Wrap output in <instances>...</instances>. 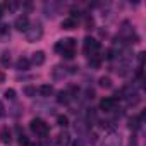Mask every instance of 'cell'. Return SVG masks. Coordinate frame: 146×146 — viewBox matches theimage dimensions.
Listing matches in <instances>:
<instances>
[{
    "label": "cell",
    "instance_id": "277c9868",
    "mask_svg": "<svg viewBox=\"0 0 146 146\" xmlns=\"http://www.w3.org/2000/svg\"><path fill=\"white\" fill-rule=\"evenodd\" d=\"M29 129H31L36 136H41V137H45V136L48 134V124H46L43 119H38V117L29 122Z\"/></svg>",
    "mask_w": 146,
    "mask_h": 146
},
{
    "label": "cell",
    "instance_id": "9a60e30c",
    "mask_svg": "<svg viewBox=\"0 0 146 146\" xmlns=\"http://www.w3.org/2000/svg\"><path fill=\"white\" fill-rule=\"evenodd\" d=\"M38 93L41 95V96H50V95H53V86L52 84H41L40 88H38Z\"/></svg>",
    "mask_w": 146,
    "mask_h": 146
},
{
    "label": "cell",
    "instance_id": "6da1fadb",
    "mask_svg": "<svg viewBox=\"0 0 146 146\" xmlns=\"http://www.w3.org/2000/svg\"><path fill=\"white\" fill-rule=\"evenodd\" d=\"M76 40L74 38H65V40H62V52H60V55L64 57V58H67V60H70V58H74V55H76Z\"/></svg>",
    "mask_w": 146,
    "mask_h": 146
},
{
    "label": "cell",
    "instance_id": "8992f818",
    "mask_svg": "<svg viewBox=\"0 0 146 146\" xmlns=\"http://www.w3.org/2000/svg\"><path fill=\"white\" fill-rule=\"evenodd\" d=\"M120 144H122V139H120V134L117 132H110L103 139V146H120Z\"/></svg>",
    "mask_w": 146,
    "mask_h": 146
},
{
    "label": "cell",
    "instance_id": "8fae6325",
    "mask_svg": "<svg viewBox=\"0 0 146 146\" xmlns=\"http://www.w3.org/2000/svg\"><path fill=\"white\" fill-rule=\"evenodd\" d=\"M45 60H46V57H45V52H35L33 53V58H31V62L35 64V65H43L45 64Z\"/></svg>",
    "mask_w": 146,
    "mask_h": 146
},
{
    "label": "cell",
    "instance_id": "5bb4252c",
    "mask_svg": "<svg viewBox=\"0 0 146 146\" xmlns=\"http://www.w3.org/2000/svg\"><path fill=\"white\" fill-rule=\"evenodd\" d=\"M141 124H143V120H141L139 117H131V119H129V129H131L132 132L139 131V129H141Z\"/></svg>",
    "mask_w": 146,
    "mask_h": 146
},
{
    "label": "cell",
    "instance_id": "cb8c5ba5",
    "mask_svg": "<svg viewBox=\"0 0 146 146\" xmlns=\"http://www.w3.org/2000/svg\"><path fill=\"white\" fill-rule=\"evenodd\" d=\"M45 12H46L48 17H50V16L53 17V16H55V4H46V5H45Z\"/></svg>",
    "mask_w": 146,
    "mask_h": 146
},
{
    "label": "cell",
    "instance_id": "d4e9b609",
    "mask_svg": "<svg viewBox=\"0 0 146 146\" xmlns=\"http://www.w3.org/2000/svg\"><path fill=\"white\" fill-rule=\"evenodd\" d=\"M4 95H5V98H7V100H14V98H16V91H14L12 88H11V90H5V93H4Z\"/></svg>",
    "mask_w": 146,
    "mask_h": 146
},
{
    "label": "cell",
    "instance_id": "d6986e66",
    "mask_svg": "<svg viewBox=\"0 0 146 146\" xmlns=\"http://www.w3.org/2000/svg\"><path fill=\"white\" fill-rule=\"evenodd\" d=\"M0 141L2 143H11V131H9V127H4L2 131H0Z\"/></svg>",
    "mask_w": 146,
    "mask_h": 146
},
{
    "label": "cell",
    "instance_id": "7a4b0ae2",
    "mask_svg": "<svg viewBox=\"0 0 146 146\" xmlns=\"http://www.w3.org/2000/svg\"><path fill=\"white\" fill-rule=\"evenodd\" d=\"M83 50L88 57H98V52H100V43L91 38V36H86L84 41H83Z\"/></svg>",
    "mask_w": 146,
    "mask_h": 146
},
{
    "label": "cell",
    "instance_id": "e0dca14e",
    "mask_svg": "<svg viewBox=\"0 0 146 146\" xmlns=\"http://www.w3.org/2000/svg\"><path fill=\"white\" fill-rule=\"evenodd\" d=\"M98 84H100V88L110 90V88H112V79H110L108 76H102V78L98 79Z\"/></svg>",
    "mask_w": 146,
    "mask_h": 146
},
{
    "label": "cell",
    "instance_id": "7c38bea8",
    "mask_svg": "<svg viewBox=\"0 0 146 146\" xmlns=\"http://www.w3.org/2000/svg\"><path fill=\"white\" fill-rule=\"evenodd\" d=\"M29 65H31V60L26 58V57H21V58L16 62V69H17V70H28Z\"/></svg>",
    "mask_w": 146,
    "mask_h": 146
},
{
    "label": "cell",
    "instance_id": "4dcf8cb0",
    "mask_svg": "<svg viewBox=\"0 0 146 146\" xmlns=\"http://www.w3.org/2000/svg\"><path fill=\"white\" fill-rule=\"evenodd\" d=\"M55 52H58V53L62 52V40H60V41H58V43L55 45Z\"/></svg>",
    "mask_w": 146,
    "mask_h": 146
},
{
    "label": "cell",
    "instance_id": "44dd1931",
    "mask_svg": "<svg viewBox=\"0 0 146 146\" xmlns=\"http://www.w3.org/2000/svg\"><path fill=\"white\" fill-rule=\"evenodd\" d=\"M57 124L60 127H67L69 125V117L67 115H57Z\"/></svg>",
    "mask_w": 146,
    "mask_h": 146
},
{
    "label": "cell",
    "instance_id": "83f0119b",
    "mask_svg": "<svg viewBox=\"0 0 146 146\" xmlns=\"http://www.w3.org/2000/svg\"><path fill=\"white\" fill-rule=\"evenodd\" d=\"M9 33V26L7 24H0V35H7Z\"/></svg>",
    "mask_w": 146,
    "mask_h": 146
},
{
    "label": "cell",
    "instance_id": "603a6c76",
    "mask_svg": "<svg viewBox=\"0 0 146 146\" xmlns=\"http://www.w3.org/2000/svg\"><path fill=\"white\" fill-rule=\"evenodd\" d=\"M24 95L26 96H29V98H33V96H36V88L35 86H24Z\"/></svg>",
    "mask_w": 146,
    "mask_h": 146
},
{
    "label": "cell",
    "instance_id": "d6a6232c",
    "mask_svg": "<svg viewBox=\"0 0 146 146\" xmlns=\"http://www.w3.org/2000/svg\"><path fill=\"white\" fill-rule=\"evenodd\" d=\"M72 146H84V144H83V141H79V139H78V141L72 143Z\"/></svg>",
    "mask_w": 146,
    "mask_h": 146
},
{
    "label": "cell",
    "instance_id": "3957f363",
    "mask_svg": "<svg viewBox=\"0 0 146 146\" xmlns=\"http://www.w3.org/2000/svg\"><path fill=\"white\" fill-rule=\"evenodd\" d=\"M43 36V28L40 23H35V24H29V28L26 29V40L29 43H35V41H40Z\"/></svg>",
    "mask_w": 146,
    "mask_h": 146
},
{
    "label": "cell",
    "instance_id": "4316f807",
    "mask_svg": "<svg viewBox=\"0 0 146 146\" xmlns=\"http://www.w3.org/2000/svg\"><path fill=\"white\" fill-rule=\"evenodd\" d=\"M19 143H21V144H24V146H28V144H29V139H28L24 134H21V136H19Z\"/></svg>",
    "mask_w": 146,
    "mask_h": 146
},
{
    "label": "cell",
    "instance_id": "ac0fdd59",
    "mask_svg": "<svg viewBox=\"0 0 146 146\" xmlns=\"http://www.w3.org/2000/svg\"><path fill=\"white\" fill-rule=\"evenodd\" d=\"M67 74V72L60 67V65H57V67H53V70H52V76H53V79H62L64 76Z\"/></svg>",
    "mask_w": 146,
    "mask_h": 146
},
{
    "label": "cell",
    "instance_id": "52a82bcc",
    "mask_svg": "<svg viewBox=\"0 0 146 146\" xmlns=\"http://www.w3.org/2000/svg\"><path fill=\"white\" fill-rule=\"evenodd\" d=\"M14 28H16L17 31H24V33H26V29L29 28V19H28V16H26V14L19 16V17L16 19V23H14Z\"/></svg>",
    "mask_w": 146,
    "mask_h": 146
},
{
    "label": "cell",
    "instance_id": "836d02e7",
    "mask_svg": "<svg viewBox=\"0 0 146 146\" xmlns=\"http://www.w3.org/2000/svg\"><path fill=\"white\" fill-rule=\"evenodd\" d=\"M4 81H5V74H4L2 70H0V83H4Z\"/></svg>",
    "mask_w": 146,
    "mask_h": 146
},
{
    "label": "cell",
    "instance_id": "1f68e13d",
    "mask_svg": "<svg viewBox=\"0 0 146 146\" xmlns=\"http://www.w3.org/2000/svg\"><path fill=\"white\" fill-rule=\"evenodd\" d=\"M4 14H5V9H4V5H2V4H0V19L4 17Z\"/></svg>",
    "mask_w": 146,
    "mask_h": 146
},
{
    "label": "cell",
    "instance_id": "2e32d148",
    "mask_svg": "<svg viewBox=\"0 0 146 146\" xmlns=\"http://www.w3.org/2000/svg\"><path fill=\"white\" fill-rule=\"evenodd\" d=\"M11 62H12V58H11L9 52H2V53H0V65H2V67H9Z\"/></svg>",
    "mask_w": 146,
    "mask_h": 146
},
{
    "label": "cell",
    "instance_id": "f1b7e54d",
    "mask_svg": "<svg viewBox=\"0 0 146 146\" xmlns=\"http://www.w3.org/2000/svg\"><path fill=\"white\" fill-rule=\"evenodd\" d=\"M143 60H144V53H143V52H139V53H137V62H139V67H143Z\"/></svg>",
    "mask_w": 146,
    "mask_h": 146
},
{
    "label": "cell",
    "instance_id": "f546056e",
    "mask_svg": "<svg viewBox=\"0 0 146 146\" xmlns=\"http://www.w3.org/2000/svg\"><path fill=\"white\" fill-rule=\"evenodd\" d=\"M2 117H5V107H4V103L0 102V119Z\"/></svg>",
    "mask_w": 146,
    "mask_h": 146
},
{
    "label": "cell",
    "instance_id": "ba28073f",
    "mask_svg": "<svg viewBox=\"0 0 146 146\" xmlns=\"http://www.w3.org/2000/svg\"><path fill=\"white\" fill-rule=\"evenodd\" d=\"M115 72H117L120 78H125L129 72H131V65H129V62H120V64L115 67Z\"/></svg>",
    "mask_w": 146,
    "mask_h": 146
},
{
    "label": "cell",
    "instance_id": "7402d4cb",
    "mask_svg": "<svg viewBox=\"0 0 146 146\" xmlns=\"http://www.w3.org/2000/svg\"><path fill=\"white\" fill-rule=\"evenodd\" d=\"M88 65H90L91 69H98V67H100V57H90Z\"/></svg>",
    "mask_w": 146,
    "mask_h": 146
},
{
    "label": "cell",
    "instance_id": "30bf717a",
    "mask_svg": "<svg viewBox=\"0 0 146 146\" xmlns=\"http://www.w3.org/2000/svg\"><path fill=\"white\" fill-rule=\"evenodd\" d=\"M76 28H78V21H76V19H72V17H65V19L62 21V29L70 31V29H76Z\"/></svg>",
    "mask_w": 146,
    "mask_h": 146
},
{
    "label": "cell",
    "instance_id": "9c48e42d",
    "mask_svg": "<svg viewBox=\"0 0 146 146\" xmlns=\"http://www.w3.org/2000/svg\"><path fill=\"white\" fill-rule=\"evenodd\" d=\"M57 144L58 146H69L70 144V134L67 131H62L58 136H57Z\"/></svg>",
    "mask_w": 146,
    "mask_h": 146
},
{
    "label": "cell",
    "instance_id": "ffe728a7",
    "mask_svg": "<svg viewBox=\"0 0 146 146\" xmlns=\"http://www.w3.org/2000/svg\"><path fill=\"white\" fill-rule=\"evenodd\" d=\"M4 5V9H7L9 12H14L17 7H19V2H12V0H7L5 4H2Z\"/></svg>",
    "mask_w": 146,
    "mask_h": 146
},
{
    "label": "cell",
    "instance_id": "484cf974",
    "mask_svg": "<svg viewBox=\"0 0 146 146\" xmlns=\"http://www.w3.org/2000/svg\"><path fill=\"white\" fill-rule=\"evenodd\" d=\"M93 26H95L93 17L91 16H86V29H93Z\"/></svg>",
    "mask_w": 146,
    "mask_h": 146
},
{
    "label": "cell",
    "instance_id": "5b68a950",
    "mask_svg": "<svg viewBox=\"0 0 146 146\" xmlns=\"http://www.w3.org/2000/svg\"><path fill=\"white\" fill-rule=\"evenodd\" d=\"M117 107V100H113L112 96H107L100 102V110L102 112H113Z\"/></svg>",
    "mask_w": 146,
    "mask_h": 146
},
{
    "label": "cell",
    "instance_id": "4fadbf2b",
    "mask_svg": "<svg viewBox=\"0 0 146 146\" xmlns=\"http://www.w3.org/2000/svg\"><path fill=\"white\" fill-rule=\"evenodd\" d=\"M57 102H58L60 105H67V103L70 102V93H69V91H64V90L58 91V93H57Z\"/></svg>",
    "mask_w": 146,
    "mask_h": 146
}]
</instances>
